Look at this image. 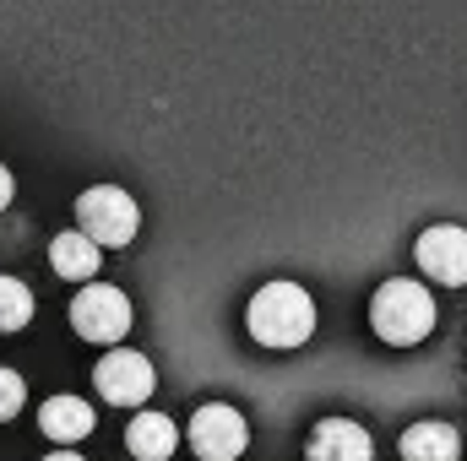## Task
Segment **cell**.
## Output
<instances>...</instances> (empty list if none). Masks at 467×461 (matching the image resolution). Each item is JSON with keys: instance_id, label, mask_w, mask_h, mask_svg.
<instances>
[{"instance_id": "1", "label": "cell", "mask_w": 467, "mask_h": 461, "mask_svg": "<svg viewBox=\"0 0 467 461\" xmlns=\"http://www.w3.org/2000/svg\"><path fill=\"white\" fill-rule=\"evenodd\" d=\"M244 326H250V337L261 347H299L316 332V299L299 282H266L250 299Z\"/></svg>"}, {"instance_id": "2", "label": "cell", "mask_w": 467, "mask_h": 461, "mask_svg": "<svg viewBox=\"0 0 467 461\" xmlns=\"http://www.w3.org/2000/svg\"><path fill=\"white\" fill-rule=\"evenodd\" d=\"M369 326H375L380 343H391V347L424 343V337L435 332V299H430V288H424L419 277H391V282H380L375 299H369Z\"/></svg>"}, {"instance_id": "3", "label": "cell", "mask_w": 467, "mask_h": 461, "mask_svg": "<svg viewBox=\"0 0 467 461\" xmlns=\"http://www.w3.org/2000/svg\"><path fill=\"white\" fill-rule=\"evenodd\" d=\"M77 229L93 233L104 250H125L141 229V207L119 185H93V190L77 196Z\"/></svg>"}, {"instance_id": "4", "label": "cell", "mask_w": 467, "mask_h": 461, "mask_svg": "<svg viewBox=\"0 0 467 461\" xmlns=\"http://www.w3.org/2000/svg\"><path fill=\"white\" fill-rule=\"evenodd\" d=\"M71 326L82 343H125L130 332V299L109 288V282H88L77 299H71Z\"/></svg>"}, {"instance_id": "5", "label": "cell", "mask_w": 467, "mask_h": 461, "mask_svg": "<svg viewBox=\"0 0 467 461\" xmlns=\"http://www.w3.org/2000/svg\"><path fill=\"white\" fill-rule=\"evenodd\" d=\"M244 446H250V424H244L239 407H229V402L196 407V418H191V451L202 461H234V456H244Z\"/></svg>"}, {"instance_id": "6", "label": "cell", "mask_w": 467, "mask_h": 461, "mask_svg": "<svg viewBox=\"0 0 467 461\" xmlns=\"http://www.w3.org/2000/svg\"><path fill=\"white\" fill-rule=\"evenodd\" d=\"M93 385H99L104 402H115V407H136V402L152 396L158 369H152L147 353H136V347H115V353H104V364L93 369Z\"/></svg>"}, {"instance_id": "7", "label": "cell", "mask_w": 467, "mask_h": 461, "mask_svg": "<svg viewBox=\"0 0 467 461\" xmlns=\"http://www.w3.org/2000/svg\"><path fill=\"white\" fill-rule=\"evenodd\" d=\"M413 261H419L424 277H435L446 288H467V229H457V223L424 229L419 244H413Z\"/></svg>"}, {"instance_id": "8", "label": "cell", "mask_w": 467, "mask_h": 461, "mask_svg": "<svg viewBox=\"0 0 467 461\" xmlns=\"http://www.w3.org/2000/svg\"><path fill=\"white\" fill-rule=\"evenodd\" d=\"M310 461H375V440L364 424L353 418H327L310 429V446H305Z\"/></svg>"}, {"instance_id": "9", "label": "cell", "mask_w": 467, "mask_h": 461, "mask_svg": "<svg viewBox=\"0 0 467 461\" xmlns=\"http://www.w3.org/2000/svg\"><path fill=\"white\" fill-rule=\"evenodd\" d=\"M93 407L82 402V396H49L44 407H38V429L55 440V446H77V440H88L93 435Z\"/></svg>"}, {"instance_id": "10", "label": "cell", "mask_w": 467, "mask_h": 461, "mask_svg": "<svg viewBox=\"0 0 467 461\" xmlns=\"http://www.w3.org/2000/svg\"><path fill=\"white\" fill-rule=\"evenodd\" d=\"M125 446H130L136 461H169L180 451V429H174V418H163V413H136L130 429H125Z\"/></svg>"}, {"instance_id": "11", "label": "cell", "mask_w": 467, "mask_h": 461, "mask_svg": "<svg viewBox=\"0 0 467 461\" xmlns=\"http://www.w3.org/2000/svg\"><path fill=\"white\" fill-rule=\"evenodd\" d=\"M99 255H104V244H99L93 233H82V229L60 233V239L49 244V266H55L66 282H88V277L99 271Z\"/></svg>"}, {"instance_id": "12", "label": "cell", "mask_w": 467, "mask_h": 461, "mask_svg": "<svg viewBox=\"0 0 467 461\" xmlns=\"http://www.w3.org/2000/svg\"><path fill=\"white\" fill-rule=\"evenodd\" d=\"M397 451H402V461H457L462 456V440H457L451 424H435V418H430V424L402 429Z\"/></svg>"}, {"instance_id": "13", "label": "cell", "mask_w": 467, "mask_h": 461, "mask_svg": "<svg viewBox=\"0 0 467 461\" xmlns=\"http://www.w3.org/2000/svg\"><path fill=\"white\" fill-rule=\"evenodd\" d=\"M33 321V288L22 277H0V332H22Z\"/></svg>"}, {"instance_id": "14", "label": "cell", "mask_w": 467, "mask_h": 461, "mask_svg": "<svg viewBox=\"0 0 467 461\" xmlns=\"http://www.w3.org/2000/svg\"><path fill=\"white\" fill-rule=\"evenodd\" d=\"M22 402H27L22 374H16V369H0V424H5V418H16V413H22Z\"/></svg>"}, {"instance_id": "15", "label": "cell", "mask_w": 467, "mask_h": 461, "mask_svg": "<svg viewBox=\"0 0 467 461\" xmlns=\"http://www.w3.org/2000/svg\"><path fill=\"white\" fill-rule=\"evenodd\" d=\"M11 190H16V185H11V169H5V163H0V212H5V207H11Z\"/></svg>"}, {"instance_id": "16", "label": "cell", "mask_w": 467, "mask_h": 461, "mask_svg": "<svg viewBox=\"0 0 467 461\" xmlns=\"http://www.w3.org/2000/svg\"><path fill=\"white\" fill-rule=\"evenodd\" d=\"M44 461H82V456H77V451H49Z\"/></svg>"}]
</instances>
